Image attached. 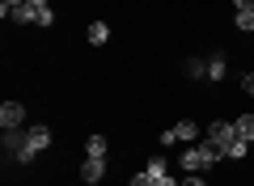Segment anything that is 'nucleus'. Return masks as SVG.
Returning <instances> with one entry per match:
<instances>
[{
    "label": "nucleus",
    "mask_w": 254,
    "mask_h": 186,
    "mask_svg": "<svg viewBox=\"0 0 254 186\" xmlns=\"http://www.w3.org/2000/svg\"><path fill=\"white\" fill-rule=\"evenodd\" d=\"M220 157H225V152H220L216 144H212L208 135H203V140L195 144V148H187V152H182V157H178V165L187 169V174H203V169H212V165H216Z\"/></svg>",
    "instance_id": "obj_1"
},
{
    "label": "nucleus",
    "mask_w": 254,
    "mask_h": 186,
    "mask_svg": "<svg viewBox=\"0 0 254 186\" xmlns=\"http://www.w3.org/2000/svg\"><path fill=\"white\" fill-rule=\"evenodd\" d=\"M51 140H55V135H51V127H26V148L17 152V161H21V165H30V161H34L38 152H47V148H51Z\"/></svg>",
    "instance_id": "obj_2"
},
{
    "label": "nucleus",
    "mask_w": 254,
    "mask_h": 186,
    "mask_svg": "<svg viewBox=\"0 0 254 186\" xmlns=\"http://www.w3.org/2000/svg\"><path fill=\"white\" fill-rule=\"evenodd\" d=\"M208 140L216 144L220 152H229V144L237 140V131H233V123H229V119H212V127H208Z\"/></svg>",
    "instance_id": "obj_3"
},
{
    "label": "nucleus",
    "mask_w": 254,
    "mask_h": 186,
    "mask_svg": "<svg viewBox=\"0 0 254 186\" xmlns=\"http://www.w3.org/2000/svg\"><path fill=\"white\" fill-rule=\"evenodd\" d=\"M26 123V106L21 102H4L0 106V127H21Z\"/></svg>",
    "instance_id": "obj_4"
},
{
    "label": "nucleus",
    "mask_w": 254,
    "mask_h": 186,
    "mask_svg": "<svg viewBox=\"0 0 254 186\" xmlns=\"http://www.w3.org/2000/svg\"><path fill=\"white\" fill-rule=\"evenodd\" d=\"M102 174H106V161H102V157H89V161L81 165V182H85V186H98Z\"/></svg>",
    "instance_id": "obj_5"
},
{
    "label": "nucleus",
    "mask_w": 254,
    "mask_h": 186,
    "mask_svg": "<svg viewBox=\"0 0 254 186\" xmlns=\"http://www.w3.org/2000/svg\"><path fill=\"white\" fill-rule=\"evenodd\" d=\"M38 13H43V9H34V4H17V9H13L9 17L17 21V26H34V21H38Z\"/></svg>",
    "instance_id": "obj_6"
},
{
    "label": "nucleus",
    "mask_w": 254,
    "mask_h": 186,
    "mask_svg": "<svg viewBox=\"0 0 254 186\" xmlns=\"http://www.w3.org/2000/svg\"><path fill=\"white\" fill-rule=\"evenodd\" d=\"M85 152H89V157H102V161H106L110 140H106V135H89V140H85Z\"/></svg>",
    "instance_id": "obj_7"
},
{
    "label": "nucleus",
    "mask_w": 254,
    "mask_h": 186,
    "mask_svg": "<svg viewBox=\"0 0 254 186\" xmlns=\"http://www.w3.org/2000/svg\"><path fill=\"white\" fill-rule=\"evenodd\" d=\"M233 131L242 135V140H250V144H254V115H242V119H233Z\"/></svg>",
    "instance_id": "obj_8"
},
{
    "label": "nucleus",
    "mask_w": 254,
    "mask_h": 186,
    "mask_svg": "<svg viewBox=\"0 0 254 186\" xmlns=\"http://www.w3.org/2000/svg\"><path fill=\"white\" fill-rule=\"evenodd\" d=\"M225 72H229L225 55H212V60H208V80H225Z\"/></svg>",
    "instance_id": "obj_9"
},
{
    "label": "nucleus",
    "mask_w": 254,
    "mask_h": 186,
    "mask_svg": "<svg viewBox=\"0 0 254 186\" xmlns=\"http://www.w3.org/2000/svg\"><path fill=\"white\" fill-rule=\"evenodd\" d=\"M174 135H178V140H199V123H190V119H182V123L174 127Z\"/></svg>",
    "instance_id": "obj_10"
},
{
    "label": "nucleus",
    "mask_w": 254,
    "mask_h": 186,
    "mask_svg": "<svg viewBox=\"0 0 254 186\" xmlns=\"http://www.w3.org/2000/svg\"><path fill=\"white\" fill-rule=\"evenodd\" d=\"M106 38H110V26H106V21H93V26H89V43H93V47H102Z\"/></svg>",
    "instance_id": "obj_11"
},
{
    "label": "nucleus",
    "mask_w": 254,
    "mask_h": 186,
    "mask_svg": "<svg viewBox=\"0 0 254 186\" xmlns=\"http://www.w3.org/2000/svg\"><path fill=\"white\" fill-rule=\"evenodd\" d=\"M144 169H148L153 178H161V174H170V161H165V157H148V161H144Z\"/></svg>",
    "instance_id": "obj_12"
},
{
    "label": "nucleus",
    "mask_w": 254,
    "mask_h": 186,
    "mask_svg": "<svg viewBox=\"0 0 254 186\" xmlns=\"http://www.w3.org/2000/svg\"><path fill=\"white\" fill-rule=\"evenodd\" d=\"M182 72H187V76H208V60H187Z\"/></svg>",
    "instance_id": "obj_13"
},
{
    "label": "nucleus",
    "mask_w": 254,
    "mask_h": 186,
    "mask_svg": "<svg viewBox=\"0 0 254 186\" xmlns=\"http://www.w3.org/2000/svg\"><path fill=\"white\" fill-rule=\"evenodd\" d=\"M246 152H250V140H242V135H237V140L229 144V152H225V157H233V161H242Z\"/></svg>",
    "instance_id": "obj_14"
},
{
    "label": "nucleus",
    "mask_w": 254,
    "mask_h": 186,
    "mask_svg": "<svg viewBox=\"0 0 254 186\" xmlns=\"http://www.w3.org/2000/svg\"><path fill=\"white\" fill-rule=\"evenodd\" d=\"M237 30H246V34L254 30V13H250V9H246V13H237Z\"/></svg>",
    "instance_id": "obj_15"
},
{
    "label": "nucleus",
    "mask_w": 254,
    "mask_h": 186,
    "mask_svg": "<svg viewBox=\"0 0 254 186\" xmlns=\"http://www.w3.org/2000/svg\"><path fill=\"white\" fill-rule=\"evenodd\" d=\"M34 26H55V9H51V4H47V9L38 13V21H34Z\"/></svg>",
    "instance_id": "obj_16"
},
{
    "label": "nucleus",
    "mask_w": 254,
    "mask_h": 186,
    "mask_svg": "<svg viewBox=\"0 0 254 186\" xmlns=\"http://www.w3.org/2000/svg\"><path fill=\"white\" fill-rule=\"evenodd\" d=\"M127 186H157V182H153V174H148V169H144V174H136V178H131V182H127Z\"/></svg>",
    "instance_id": "obj_17"
},
{
    "label": "nucleus",
    "mask_w": 254,
    "mask_h": 186,
    "mask_svg": "<svg viewBox=\"0 0 254 186\" xmlns=\"http://www.w3.org/2000/svg\"><path fill=\"white\" fill-rule=\"evenodd\" d=\"M242 93H246V98H254V72H246V76H242Z\"/></svg>",
    "instance_id": "obj_18"
},
{
    "label": "nucleus",
    "mask_w": 254,
    "mask_h": 186,
    "mask_svg": "<svg viewBox=\"0 0 254 186\" xmlns=\"http://www.w3.org/2000/svg\"><path fill=\"white\" fill-rule=\"evenodd\" d=\"M153 182H157V186H178V178H174V174H161V178H153Z\"/></svg>",
    "instance_id": "obj_19"
},
{
    "label": "nucleus",
    "mask_w": 254,
    "mask_h": 186,
    "mask_svg": "<svg viewBox=\"0 0 254 186\" xmlns=\"http://www.w3.org/2000/svg\"><path fill=\"white\" fill-rule=\"evenodd\" d=\"M233 9H237V13H246V9L254 13V0H233Z\"/></svg>",
    "instance_id": "obj_20"
},
{
    "label": "nucleus",
    "mask_w": 254,
    "mask_h": 186,
    "mask_svg": "<svg viewBox=\"0 0 254 186\" xmlns=\"http://www.w3.org/2000/svg\"><path fill=\"white\" fill-rule=\"evenodd\" d=\"M182 186H208V182H203L199 174H187V182H182Z\"/></svg>",
    "instance_id": "obj_21"
},
{
    "label": "nucleus",
    "mask_w": 254,
    "mask_h": 186,
    "mask_svg": "<svg viewBox=\"0 0 254 186\" xmlns=\"http://www.w3.org/2000/svg\"><path fill=\"white\" fill-rule=\"evenodd\" d=\"M26 4H34V9H47V0H26Z\"/></svg>",
    "instance_id": "obj_22"
}]
</instances>
